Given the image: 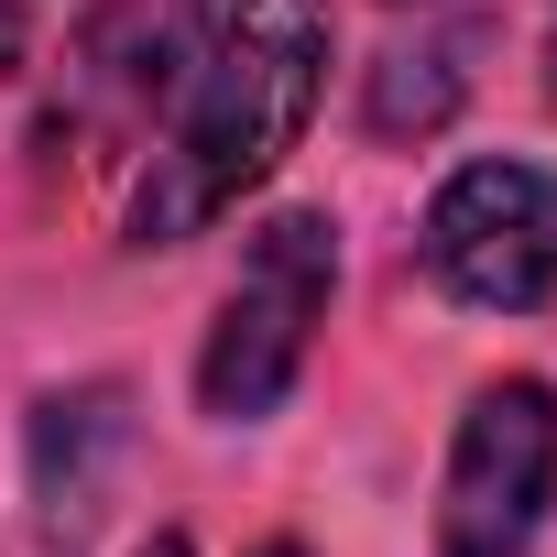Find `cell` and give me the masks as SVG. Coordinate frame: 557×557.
I'll list each match as a JSON object with an SVG mask.
<instances>
[{
  "mask_svg": "<svg viewBox=\"0 0 557 557\" xmlns=\"http://www.w3.org/2000/svg\"><path fill=\"white\" fill-rule=\"evenodd\" d=\"M132 557H197V546H186V524H153V535H143Z\"/></svg>",
  "mask_w": 557,
  "mask_h": 557,
  "instance_id": "obj_9",
  "label": "cell"
},
{
  "mask_svg": "<svg viewBox=\"0 0 557 557\" xmlns=\"http://www.w3.org/2000/svg\"><path fill=\"white\" fill-rule=\"evenodd\" d=\"M121 459H132V394L121 383H66V394L34 405V524H45V557H88Z\"/></svg>",
  "mask_w": 557,
  "mask_h": 557,
  "instance_id": "obj_6",
  "label": "cell"
},
{
  "mask_svg": "<svg viewBox=\"0 0 557 557\" xmlns=\"http://www.w3.org/2000/svg\"><path fill=\"white\" fill-rule=\"evenodd\" d=\"M240 557H318L307 535H262V546H240Z\"/></svg>",
  "mask_w": 557,
  "mask_h": 557,
  "instance_id": "obj_10",
  "label": "cell"
},
{
  "mask_svg": "<svg viewBox=\"0 0 557 557\" xmlns=\"http://www.w3.org/2000/svg\"><path fill=\"white\" fill-rule=\"evenodd\" d=\"M416 273L470 318H546L557 307V164L459 153L416 208Z\"/></svg>",
  "mask_w": 557,
  "mask_h": 557,
  "instance_id": "obj_4",
  "label": "cell"
},
{
  "mask_svg": "<svg viewBox=\"0 0 557 557\" xmlns=\"http://www.w3.org/2000/svg\"><path fill=\"white\" fill-rule=\"evenodd\" d=\"M546 513H557V383L492 372V383H470V405L448 426L426 546L437 557H535Z\"/></svg>",
  "mask_w": 557,
  "mask_h": 557,
  "instance_id": "obj_5",
  "label": "cell"
},
{
  "mask_svg": "<svg viewBox=\"0 0 557 557\" xmlns=\"http://www.w3.org/2000/svg\"><path fill=\"white\" fill-rule=\"evenodd\" d=\"M481 55H492V12H448V23L394 34V45L361 66V132H372L383 153L437 143V132L459 121V99L481 88Z\"/></svg>",
  "mask_w": 557,
  "mask_h": 557,
  "instance_id": "obj_7",
  "label": "cell"
},
{
  "mask_svg": "<svg viewBox=\"0 0 557 557\" xmlns=\"http://www.w3.org/2000/svg\"><path fill=\"white\" fill-rule=\"evenodd\" d=\"M339 307V219L318 197H285L240 230V262L197 339V416L208 426H262L318 361V329Z\"/></svg>",
  "mask_w": 557,
  "mask_h": 557,
  "instance_id": "obj_2",
  "label": "cell"
},
{
  "mask_svg": "<svg viewBox=\"0 0 557 557\" xmlns=\"http://www.w3.org/2000/svg\"><path fill=\"white\" fill-rule=\"evenodd\" d=\"M34 66V0H0V88Z\"/></svg>",
  "mask_w": 557,
  "mask_h": 557,
  "instance_id": "obj_8",
  "label": "cell"
},
{
  "mask_svg": "<svg viewBox=\"0 0 557 557\" xmlns=\"http://www.w3.org/2000/svg\"><path fill=\"white\" fill-rule=\"evenodd\" d=\"M546 99H557V12H546Z\"/></svg>",
  "mask_w": 557,
  "mask_h": 557,
  "instance_id": "obj_11",
  "label": "cell"
},
{
  "mask_svg": "<svg viewBox=\"0 0 557 557\" xmlns=\"http://www.w3.org/2000/svg\"><path fill=\"white\" fill-rule=\"evenodd\" d=\"M208 23H219V0H88L77 34H66V55H55V77H45L34 153L45 164H77V175L132 164L164 132V110H175Z\"/></svg>",
  "mask_w": 557,
  "mask_h": 557,
  "instance_id": "obj_3",
  "label": "cell"
},
{
  "mask_svg": "<svg viewBox=\"0 0 557 557\" xmlns=\"http://www.w3.org/2000/svg\"><path fill=\"white\" fill-rule=\"evenodd\" d=\"M329 66H339V12L329 0H219V23H208L164 132L132 164L121 240L132 251H186L219 219H240L296 164V143L318 132Z\"/></svg>",
  "mask_w": 557,
  "mask_h": 557,
  "instance_id": "obj_1",
  "label": "cell"
},
{
  "mask_svg": "<svg viewBox=\"0 0 557 557\" xmlns=\"http://www.w3.org/2000/svg\"><path fill=\"white\" fill-rule=\"evenodd\" d=\"M394 12H405V0H394ZM416 12H426V0H416Z\"/></svg>",
  "mask_w": 557,
  "mask_h": 557,
  "instance_id": "obj_12",
  "label": "cell"
}]
</instances>
